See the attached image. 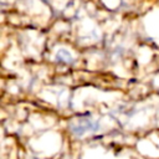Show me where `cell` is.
I'll use <instances>...</instances> for the list:
<instances>
[{
  "label": "cell",
  "mask_w": 159,
  "mask_h": 159,
  "mask_svg": "<svg viewBox=\"0 0 159 159\" xmlns=\"http://www.w3.org/2000/svg\"><path fill=\"white\" fill-rule=\"evenodd\" d=\"M70 129L76 137H83L87 133L98 130V123L94 122L89 116L76 117L70 122Z\"/></svg>",
  "instance_id": "obj_1"
},
{
  "label": "cell",
  "mask_w": 159,
  "mask_h": 159,
  "mask_svg": "<svg viewBox=\"0 0 159 159\" xmlns=\"http://www.w3.org/2000/svg\"><path fill=\"white\" fill-rule=\"evenodd\" d=\"M56 58H57V61H62V58H65V62H67V63L72 61L71 55H70L66 50H60V51L57 52V55H56Z\"/></svg>",
  "instance_id": "obj_2"
}]
</instances>
